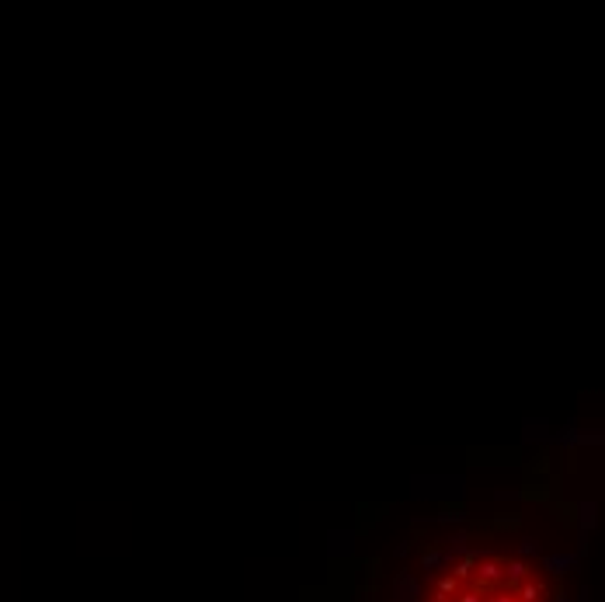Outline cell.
I'll use <instances>...</instances> for the list:
<instances>
[{"instance_id": "cell-1", "label": "cell", "mask_w": 605, "mask_h": 602, "mask_svg": "<svg viewBox=\"0 0 605 602\" xmlns=\"http://www.w3.org/2000/svg\"><path fill=\"white\" fill-rule=\"evenodd\" d=\"M418 602H556L546 567L518 550L470 546L445 560Z\"/></svg>"}]
</instances>
